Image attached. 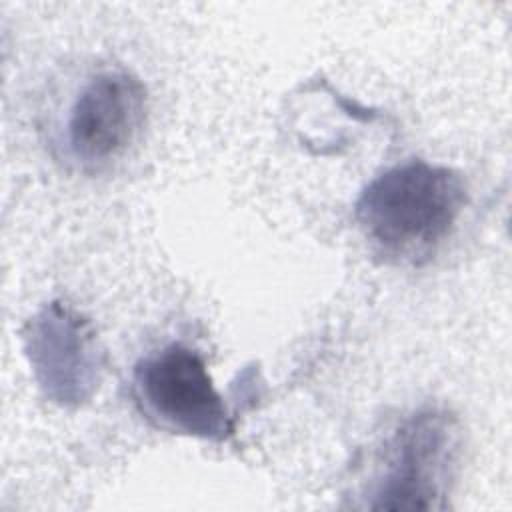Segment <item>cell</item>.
I'll return each mask as SVG.
<instances>
[{
	"mask_svg": "<svg viewBox=\"0 0 512 512\" xmlns=\"http://www.w3.org/2000/svg\"><path fill=\"white\" fill-rule=\"evenodd\" d=\"M468 204L462 174L412 158L376 174L354 202L370 252L390 266L420 268L448 242Z\"/></svg>",
	"mask_w": 512,
	"mask_h": 512,
	"instance_id": "1",
	"label": "cell"
},
{
	"mask_svg": "<svg viewBox=\"0 0 512 512\" xmlns=\"http://www.w3.org/2000/svg\"><path fill=\"white\" fill-rule=\"evenodd\" d=\"M22 348L42 396L80 408L98 392L106 354L90 318L66 300H50L22 328Z\"/></svg>",
	"mask_w": 512,
	"mask_h": 512,
	"instance_id": "5",
	"label": "cell"
},
{
	"mask_svg": "<svg viewBox=\"0 0 512 512\" xmlns=\"http://www.w3.org/2000/svg\"><path fill=\"white\" fill-rule=\"evenodd\" d=\"M148 112V90L132 70L110 66L90 74L66 114L68 160L84 174L114 168L140 144Z\"/></svg>",
	"mask_w": 512,
	"mask_h": 512,
	"instance_id": "4",
	"label": "cell"
},
{
	"mask_svg": "<svg viewBox=\"0 0 512 512\" xmlns=\"http://www.w3.org/2000/svg\"><path fill=\"white\" fill-rule=\"evenodd\" d=\"M460 420L444 406L428 404L406 414L384 442L370 510H444L462 458Z\"/></svg>",
	"mask_w": 512,
	"mask_h": 512,
	"instance_id": "2",
	"label": "cell"
},
{
	"mask_svg": "<svg viewBox=\"0 0 512 512\" xmlns=\"http://www.w3.org/2000/svg\"><path fill=\"white\" fill-rule=\"evenodd\" d=\"M130 394L138 412L164 432L208 442L234 436V416L216 390L204 356L182 342L142 356L132 368Z\"/></svg>",
	"mask_w": 512,
	"mask_h": 512,
	"instance_id": "3",
	"label": "cell"
}]
</instances>
